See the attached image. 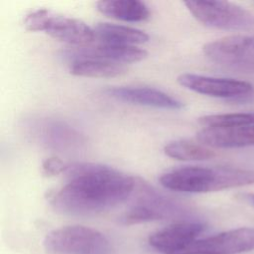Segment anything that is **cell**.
Returning a JSON list of instances; mask_svg holds the SVG:
<instances>
[{
    "mask_svg": "<svg viewBox=\"0 0 254 254\" xmlns=\"http://www.w3.org/2000/svg\"><path fill=\"white\" fill-rule=\"evenodd\" d=\"M66 184L52 197L51 205L63 214L89 216L106 211L128 199L136 180L110 167L79 163L68 165Z\"/></svg>",
    "mask_w": 254,
    "mask_h": 254,
    "instance_id": "6da1fadb",
    "label": "cell"
},
{
    "mask_svg": "<svg viewBox=\"0 0 254 254\" xmlns=\"http://www.w3.org/2000/svg\"><path fill=\"white\" fill-rule=\"evenodd\" d=\"M161 185L187 193H205L254 184V170L231 167L188 166L166 172Z\"/></svg>",
    "mask_w": 254,
    "mask_h": 254,
    "instance_id": "7a4b0ae2",
    "label": "cell"
},
{
    "mask_svg": "<svg viewBox=\"0 0 254 254\" xmlns=\"http://www.w3.org/2000/svg\"><path fill=\"white\" fill-rule=\"evenodd\" d=\"M43 245L50 254H109L111 246L100 231L82 225H67L47 233Z\"/></svg>",
    "mask_w": 254,
    "mask_h": 254,
    "instance_id": "3957f363",
    "label": "cell"
},
{
    "mask_svg": "<svg viewBox=\"0 0 254 254\" xmlns=\"http://www.w3.org/2000/svg\"><path fill=\"white\" fill-rule=\"evenodd\" d=\"M26 30L44 31L52 38L61 42L86 47L96 41L94 29L79 19L55 14L48 9H38L26 15Z\"/></svg>",
    "mask_w": 254,
    "mask_h": 254,
    "instance_id": "277c9868",
    "label": "cell"
},
{
    "mask_svg": "<svg viewBox=\"0 0 254 254\" xmlns=\"http://www.w3.org/2000/svg\"><path fill=\"white\" fill-rule=\"evenodd\" d=\"M190 13L206 27L240 31L254 26V16L243 7L225 1H185Z\"/></svg>",
    "mask_w": 254,
    "mask_h": 254,
    "instance_id": "5b68a950",
    "label": "cell"
},
{
    "mask_svg": "<svg viewBox=\"0 0 254 254\" xmlns=\"http://www.w3.org/2000/svg\"><path fill=\"white\" fill-rule=\"evenodd\" d=\"M203 54L227 68L254 71V36L232 35L205 44Z\"/></svg>",
    "mask_w": 254,
    "mask_h": 254,
    "instance_id": "8992f818",
    "label": "cell"
},
{
    "mask_svg": "<svg viewBox=\"0 0 254 254\" xmlns=\"http://www.w3.org/2000/svg\"><path fill=\"white\" fill-rule=\"evenodd\" d=\"M185 212L184 206L146 187L143 188V195L121 215L119 221L122 224L131 225L173 218L181 216Z\"/></svg>",
    "mask_w": 254,
    "mask_h": 254,
    "instance_id": "52a82bcc",
    "label": "cell"
},
{
    "mask_svg": "<svg viewBox=\"0 0 254 254\" xmlns=\"http://www.w3.org/2000/svg\"><path fill=\"white\" fill-rule=\"evenodd\" d=\"M252 250L254 227H241L198 238L182 254H239Z\"/></svg>",
    "mask_w": 254,
    "mask_h": 254,
    "instance_id": "ba28073f",
    "label": "cell"
},
{
    "mask_svg": "<svg viewBox=\"0 0 254 254\" xmlns=\"http://www.w3.org/2000/svg\"><path fill=\"white\" fill-rule=\"evenodd\" d=\"M180 85L194 92L223 99H243L254 93V86L243 80L183 73L177 78Z\"/></svg>",
    "mask_w": 254,
    "mask_h": 254,
    "instance_id": "9c48e42d",
    "label": "cell"
},
{
    "mask_svg": "<svg viewBox=\"0 0 254 254\" xmlns=\"http://www.w3.org/2000/svg\"><path fill=\"white\" fill-rule=\"evenodd\" d=\"M199 221L184 220L168 225L149 237V244L162 254H182L203 232Z\"/></svg>",
    "mask_w": 254,
    "mask_h": 254,
    "instance_id": "30bf717a",
    "label": "cell"
},
{
    "mask_svg": "<svg viewBox=\"0 0 254 254\" xmlns=\"http://www.w3.org/2000/svg\"><path fill=\"white\" fill-rule=\"evenodd\" d=\"M200 144L220 149L254 147V125L243 127H204L196 134Z\"/></svg>",
    "mask_w": 254,
    "mask_h": 254,
    "instance_id": "8fae6325",
    "label": "cell"
},
{
    "mask_svg": "<svg viewBox=\"0 0 254 254\" xmlns=\"http://www.w3.org/2000/svg\"><path fill=\"white\" fill-rule=\"evenodd\" d=\"M106 93L118 100L133 104L164 109H181L183 103L170 94L146 86H118L108 88Z\"/></svg>",
    "mask_w": 254,
    "mask_h": 254,
    "instance_id": "7c38bea8",
    "label": "cell"
},
{
    "mask_svg": "<svg viewBox=\"0 0 254 254\" xmlns=\"http://www.w3.org/2000/svg\"><path fill=\"white\" fill-rule=\"evenodd\" d=\"M74 56L75 59H98L123 64L144 60L147 52L136 46L98 42L95 46L82 47L75 52Z\"/></svg>",
    "mask_w": 254,
    "mask_h": 254,
    "instance_id": "4fadbf2b",
    "label": "cell"
},
{
    "mask_svg": "<svg viewBox=\"0 0 254 254\" xmlns=\"http://www.w3.org/2000/svg\"><path fill=\"white\" fill-rule=\"evenodd\" d=\"M96 9L108 17L125 22H142L150 17L148 6L138 0H101Z\"/></svg>",
    "mask_w": 254,
    "mask_h": 254,
    "instance_id": "5bb4252c",
    "label": "cell"
},
{
    "mask_svg": "<svg viewBox=\"0 0 254 254\" xmlns=\"http://www.w3.org/2000/svg\"><path fill=\"white\" fill-rule=\"evenodd\" d=\"M94 32L96 40L103 43L135 46L149 40V35L142 30L111 23H98Z\"/></svg>",
    "mask_w": 254,
    "mask_h": 254,
    "instance_id": "9a60e30c",
    "label": "cell"
},
{
    "mask_svg": "<svg viewBox=\"0 0 254 254\" xmlns=\"http://www.w3.org/2000/svg\"><path fill=\"white\" fill-rule=\"evenodd\" d=\"M37 137L54 148H65L81 143V136L74 129L64 123L57 121H43L37 124Z\"/></svg>",
    "mask_w": 254,
    "mask_h": 254,
    "instance_id": "2e32d148",
    "label": "cell"
},
{
    "mask_svg": "<svg viewBox=\"0 0 254 254\" xmlns=\"http://www.w3.org/2000/svg\"><path fill=\"white\" fill-rule=\"evenodd\" d=\"M126 70L125 65L121 64L86 58L74 59L69 68L70 73L73 75L95 78L119 76L124 74Z\"/></svg>",
    "mask_w": 254,
    "mask_h": 254,
    "instance_id": "e0dca14e",
    "label": "cell"
},
{
    "mask_svg": "<svg viewBox=\"0 0 254 254\" xmlns=\"http://www.w3.org/2000/svg\"><path fill=\"white\" fill-rule=\"evenodd\" d=\"M165 154L173 159L181 161L208 160L215 156L214 152L202 144L179 140L167 144L164 148Z\"/></svg>",
    "mask_w": 254,
    "mask_h": 254,
    "instance_id": "ac0fdd59",
    "label": "cell"
},
{
    "mask_svg": "<svg viewBox=\"0 0 254 254\" xmlns=\"http://www.w3.org/2000/svg\"><path fill=\"white\" fill-rule=\"evenodd\" d=\"M203 127H243L254 125V112L204 115L198 119Z\"/></svg>",
    "mask_w": 254,
    "mask_h": 254,
    "instance_id": "d6986e66",
    "label": "cell"
},
{
    "mask_svg": "<svg viewBox=\"0 0 254 254\" xmlns=\"http://www.w3.org/2000/svg\"><path fill=\"white\" fill-rule=\"evenodd\" d=\"M68 165L63 162L60 158L50 157L42 164V172L45 176L53 177L62 173H65Z\"/></svg>",
    "mask_w": 254,
    "mask_h": 254,
    "instance_id": "ffe728a7",
    "label": "cell"
},
{
    "mask_svg": "<svg viewBox=\"0 0 254 254\" xmlns=\"http://www.w3.org/2000/svg\"><path fill=\"white\" fill-rule=\"evenodd\" d=\"M240 198L254 207V193H242L240 194Z\"/></svg>",
    "mask_w": 254,
    "mask_h": 254,
    "instance_id": "44dd1931",
    "label": "cell"
}]
</instances>
